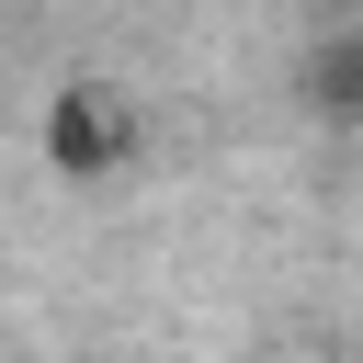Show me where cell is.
I'll return each instance as SVG.
<instances>
[{"label":"cell","mask_w":363,"mask_h":363,"mask_svg":"<svg viewBox=\"0 0 363 363\" xmlns=\"http://www.w3.org/2000/svg\"><path fill=\"white\" fill-rule=\"evenodd\" d=\"M45 159H57V182H113L136 159V102L113 79H68L45 102Z\"/></svg>","instance_id":"cell-1"}]
</instances>
